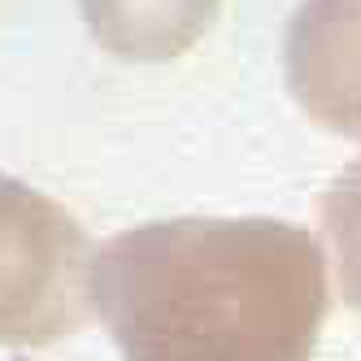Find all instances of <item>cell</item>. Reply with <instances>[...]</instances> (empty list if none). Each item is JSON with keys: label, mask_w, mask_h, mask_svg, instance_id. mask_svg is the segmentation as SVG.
<instances>
[{"label": "cell", "mask_w": 361, "mask_h": 361, "mask_svg": "<svg viewBox=\"0 0 361 361\" xmlns=\"http://www.w3.org/2000/svg\"><path fill=\"white\" fill-rule=\"evenodd\" d=\"M92 244L53 196L0 174V344H57L92 314Z\"/></svg>", "instance_id": "obj_2"}, {"label": "cell", "mask_w": 361, "mask_h": 361, "mask_svg": "<svg viewBox=\"0 0 361 361\" xmlns=\"http://www.w3.org/2000/svg\"><path fill=\"white\" fill-rule=\"evenodd\" d=\"M96 44L126 61H170L204 35L218 0H83Z\"/></svg>", "instance_id": "obj_4"}, {"label": "cell", "mask_w": 361, "mask_h": 361, "mask_svg": "<svg viewBox=\"0 0 361 361\" xmlns=\"http://www.w3.org/2000/svg\"><path fill=\"white\" fill-rule=\"evenodd\" d=\"M92 305L122 361H309L326 262L279 218H166L96 252Z\"/></svg>", "instance_id": "obj_1"}, {"label": "cell", "mask_w": 361, "mask_h": 361, "mask_svg": "<svg viewBox=\"0 0 361 361\" xmlns=\"http://www.w3.org/2000/svg\"><path fill=\"white\" fill-rule=\"evenodd\" d=\"M283 61L309 118L361 135V0H305L292 13Z\"/></svg>", "instance_id": "obj_3"}, {"label": "cell", "mask_w": 361, "mask_h": 361, "mask_svg": "<svg viewBox=\"0 0 361 361\" xmlns=\"http://www.w3.org/2000/svg\"><path fill=\"white\" fill-rule=\"evenodd\" d=\"M318 222L335 257L340 296L361 314V157L326 183L318 200Z\"/></svg>", "instance_id": "obj_5"}]
</instances>
